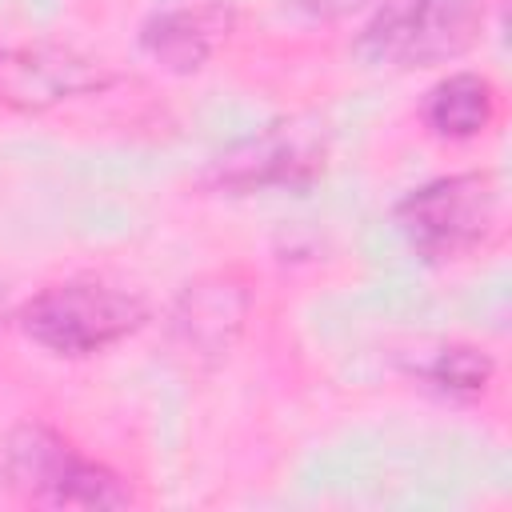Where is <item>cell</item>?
I'll return each instance as SVG.
<instances>
[{
	"label": "cell",
	"instance_id": "obj_1",
	"mask_svg": "<svg viewBox=\"0 0 512 512\" xmlns=\"http://www.w3.org/2000/svg\"><path fill=\"white\" fill-rule=\"evenodd\" d=\"M488 20V0H384L352 40L364 68L412 72L464 56Z\"/></svg>",
	"mask_w": 512,
	"mask_h": 512
},
{
	"label": "cell",
	"instance_id": "obj_2",
	"mask_svg": "<svg viewBox=\"0 0 512 512\" xmlns=\"http://www.w3.org/2000/svg\"><path fill=\"white\" fill-rule=\"evenodd\" d=\"M148 320L140 296L100 284V280H60L40 288L20 308V328L32 344L52 356L84 360L96 356L124 336H132Z\"/></svg>",
	"mask_w": 512,
	"mask_h": 512
},
{
	"label": "cell",
	"instance_id": "obj_3",
	"mask_svg": "<svg viewBox=\"0 0 512 512\" xmlns=\"http://www.w3.org/2000/svg\"><path fill=\"white\" fill-rule=\"evenodd\" d=\"M400 236L424 260H460L488 244L500 220V184L492 172H452L412 188L392 212Z\"/></svg>",
	"mask_w": 512,
	"mask_h": 512
},
{
	"label": "cell",
	"instance_id": "obj_4",
	"mask_svg": "<svg viewBox=\"0 0 512 512\" xmlns=\"http://www.w3.org/2000/svg\"><path fill=\"white\" fill-rule=\"evenodd\" d=\"M112 84V68L68 44H12L0 48V108L48 112L80 96H96Z\"/></svg>",
	"mask_w": 512,
	"mask_h": 512
},
{
	"label": "cell",
	"instance_id": "obj_5",
	"mask_svg": "<svg viewBox=\"0 0 512 512\" xmlns=\"http://www.w3.org/2000/svg\"><path fill=\"white\" fill-rule=\"evenodd\" d=\"M324 168L320 148L288 124H268L264 132L240 140L216 160V180L224 188H308Z\"/></svg>",
	"mask_w": 512,
	"mask_h": 512
},
{
	"label": "cell",
	"instance_id": "obj_6",
	"mask_svg": "<svg viewBox=\"0 0 512 512\" xmlns=\"http://www.w3.org/2000/svg\"><path fill=\"white\" fill-rule=\"evenodd\" d=\"M248 316V288L236 276H204L188 284L172 308V336L196 356H220Z\"/></svg>",
	"mask_w": 512,
	"mask_h": 512
},
{
	"label": "cell",
	"instance_id": "obj_7",
	"mask_svg": "<svg viewBox=\"0 0 512 512\" xmlns=\"http://www.w3.org/2000/svg\"><path fill=\"white\" fill-rule=\"evenodd\" d=\"M500 108L496 84L480 72H452L424 96V128L440 140H476L492 128Z\"/></svg>",
	"mask_w": 512,
	"mask_h": 512
},
{
	"label": "cell",
	"instance_id": "obj_8",
	"mask_svg": "<svg viewBox=\"0 0 512 512\" xmlns=\"http://www.w3.org/2000/svg\"><path fill=\"white\" fill-rule=\"evenodd\" d=\"M212 20L204 12H192V8H164L156 16L144 20L140 28V48L156 60V68L164 72H176V76H188V72H200L212 56Z\"/></svg>",
	"mask_w": 512,
	"mask_h": 512
},
{
	"label": "cell",
	"instance_id": "obj_9",
	"mask_svg": "<svg viewBox=\"0 0 512 512\" xmlns=\"http://www.w3.org/2000/svg\"><path fill=\"white\" fill-rule=\"evenodd\" d=\"M44 504L48 508H128L132 504V488L108 464L72 456Z\"/></svg>",
	"mask_w": 512,
	"mask_h": 512
},
{
	"label": "cell",
	"instance_id": "obj_10",
	"mask_svg": "<svg viewBox=\"0 0 512 512\" xmlns=\"http://www.w3.org/2000/svg\"><path fill=\"white\" fill-rule=\"evenodd\" d=\"M424 380L436 384V388L448 392V396L472 400V396H480V392L492 384V360H488V352L476 348V344H448V348H440V352L424 364Z\"/></svg>",
	"mask_w": 512,
	"mask_h": 512
}]
</instances>
